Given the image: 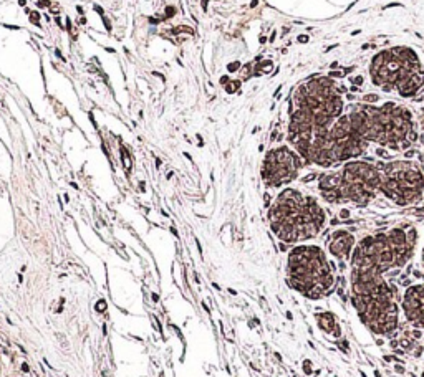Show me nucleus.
Wrapping results in <instances>:
<instances>
[{
    "label": "nucleus",
    "instance_id": "obj_1",
    "mask_svg": "<svg viewBox=\"0 0 424 377\" xmlns=\"http://www.w3.org/2000/svg\"><path fill=\"white\" fill-rule=\"evenodd\" d=\"M342 111V96L328 78H313L299 88L290 116L289 141L300 158L303 159L310 146L328 134Z\"/></svg>",
    "mask_w": 424,
    "mask_h": 377
},
{
    "label": "nucleus",
    "instance_id": "obj_2",
    "mask_svg": "<svg viewBox=\"0 0 424 377\" xmlns=\"http://www.w3.org/2000/svg\"><path fill=\"white\" fill-rule=\"evenodd\" d=\"M352 305L364 326L376 336L391 337L401 320V295L386 275L369 270L350 273Z\"/></svg>",
    "mask_w": 424,
    "mask_h": 377
},
{
    "label": "nucleus",
    "instance_id": "obj_3",
    "mask_svg": "<svg viewBox=\"0 0 424 377\" xmlns=\"http://www.w3.org/2000/svg\"><path fill=\"white\" fill-rule=\"evenodd\" d=\"M269 222L280 242L295 245L318 237L327 224V214L312 195L285 189L269 210Z\"/></svg>",
    "mask_w": 424,
    "mask_h": 377
},
{
    "label": "nucleus",
    "instance_id": "obj_4",
    "mask_svg": "<svg viewBox=\"0 0 424 377\" xmlns=\"http://www.w3.org/2000/svg\"><path fill=\"white\" fill-rule=\"evenodd\" d=\"M418 230L413 225H401L388 232L367 235L355 245L350 258L352 270H369L388 275L406 267L414 257Z\"/></svg>",
    "mask_w": 424,
    "mask_h": 377
},
{
    "label": "nucleus",
    "instance_id": "obj_5",
    "mask_svg": "<svg viewBox=\"0 0 424 377\" xmlns=\"http://www.w3.org/2000/svg\"><path fill=\"white\" fill-rule=\"evenodd\" d=\"M352 128L367 143L391 151L406 149L418 141L413 115L406 108L386 103L383 106H357L348 116Z\"/></svg>",
    "mask_w": 424,
    "mask_h": 377
},
{
    "label": "nucleus",
    "instance_id": "obj_6",
    "mask_svg": "<svg viewBox=\"0 0 424 377\" xmlns=\"http://www.w3.org/2000/svg\"><path fill=\"white\" fill-rule=\"evenodd\" d=\"M337 267L318 245H297L287 258V283L307 300L317 301L337 291Z\"/></svg>",
    "mask_w": 424,
    "mask_h": 377
},
{
    "label": "nucleus",
    "instance_id": "obj_7",
    "mask_svg": "<svg viewBox=\"0 0 424 377\" xmlns=\"http://www.w3.org/2000/svg\"><path fill=\"white\" fill-rule=\"evenodd\" d=\"M381 187L376 166L364 161H348L338 170L318 175V190L328 204H355L367 207Z\"/></svg>",
    "mask_w": 424,
    "mask_h": 377
},
{
    "label": "nucleus",
    "instance_id": "obj_8",
    "mask_svg": "<svg viewBox=\"0 0 424 377\" xmlns=\"http://www.w3.org/2000/svg\"><path fill=\"white\" fill-rule=\"evenodd\" d=\"M373 81L384 91L396 90L403 98H411L424 85V70L416 53L409 48H391L378 53L369 66Z\"/></svg>",
    "mask_w": 424,
    "mask_h": 377
},
{
    "label": "nucleus",
    "instance_id": "obj_9",
    "mask_svg": "<svg viewBox=\"0 0 424 377\" xmlns=\"http://www.w3.org/2000/svg\"><path fill=\"white\" fill-rule=\"evenodd\" d=\"M381 192L399 207L419 202L424 197V170L413 161H393L378 166Z\"/></svg>",
    "mask_w": 424,
    "mask_h": 377
},
{
    "label": "nucleus",
    "instance_id": "obj_10",
    "mask_svg": "<svg viewBox=\"0 0 424 377\" xmlns=\"http://www.w3.org/2000/svg\"><path fill=\"white\" fill-rule=\"evenodd\" d=\"M305 161L295 149L280 146L265 156L262 164V179L267 187H282L299 178Z\"/></svg>",
    "mask_w": 424,
    "mask_h": 377
},
{
    "label": "nucleus",
    "instance_id": "obj_11",
    "mask_svg": "<svg viewBox=\"0 0 424 377\" xmlns=\"http://www.w3.org/2000/svg\"><path fill=\"white\" fill-rule=\"evenodd\" d=\"M401 313L411 327L424 331V283L409 285L401 298Z\"/></svg>",
    "mask_w": 424,
    "mask_h": 377
},
{
    "label": "nucleus",
    "instance_id": "obj_12",
    "mask_svg": "<svg viewBox=\"0 0 424 377\" xmlns=\"http://www.w3.org/2000/svg\"><path fill=\"white\" fill-rule=\"evenodd\" d=\"M328 253L338 262H347L352 258L355 250V237L348 230H335L327 243Z\"/></svg>",
    "mask_w": 424,
    "mask_h": 377
},
{
    "label": "nucleus",
    "instance_id": "obj_13",
    "mask_svg": "<svg viewBox=\"0 0 424 377\" xmlns=\"http://www.w3.org/2000/svg\"><path fill=\"white\" fill-rule=\"evenodd\" d=\"M315 321L320 330H322L325 335L335 337V340H340L342 336V326L338 325L337 316L333 315L332 311H318L315 313Z\"/></svg>",
    "mask_w": 424,
    "mask_h": 377
},
{
    "label": "nucleus",
    "instance_id": "obj_14",
    "mask_svg": "<svg viewBox=\"0 0 424 377\" xmlns=\"http://www.w3.org/2000/svg\"><path fill=\"white\" fill-rule=\"evenodd\" d=\"M337 346L343 352H350V342L347 340H343V337H340V340H337Z\"/></svg>",
    "mask_w": 424,
    "mask_h": 377
},
{
    "label": "nucleus",
    "instance_id": "obj_15",
    "mask_svg": "<svg viewBox=\"0 0 424 377\" xmlns=\"http://www.w3.org/2000/svg\"><path fill=\"white\" fill-rule=\"evenodd\" d=\"M303 371H305V374H312V362H310L308 359L303 361Z\"/></svg>",
    "mask_w": 424,
    "mask_h": 377
},
{
    "label": "nucleus",
    "instance_id": "obj_16",
    "mask_svg": "<svg viewBox=\"0 0 424 377\" xmlns=\"http://www.w3.org/2000/svg\"><path fill=\"white\" fill-rule=\"evenodd\" d=\"M378 100H379L378 95H367V96H364V101H368V103H376Z\"/></svg>",
    "mask_w": 424,
    "mask_h": 377
},
{
    "label": "nucleus",
    "instance_id": "obj_17",
    "mask_svg": "<svg viewBox=\"0 0 424 377\" xmlns=\"http://www.w3.org/2000/svg\"><path fill=\"white\" fill-rule=\"evenodd\" d=\"M340 217H342L343 220H347L350 217V210H347V209L342 210V212H340Z\"/></svg>",
    "mask_w": 424,
    "mask_h": 377
},
{
    "label": "nucleus",
    "instance_id": "obj_18",
    "mask_svg": "<svg viewBox=\"0 0 424 377\" xmlns=\"http://www.w3.org/2000/svg\"><path fill=\"white\" fill-rule=\"evenodd\" d=\"M352 81H353V83H358V85H362V83H363V78H362V76H355V78H352Z\"/></svg>",
    "mask_w": 424,
    "mask_h": 377
},
{
    "label": "nucleus",
    "instance_id": "obj_19",
    "mask_svg": "<svg viewBox=\"0 0 424 377\" xmlns=\"http://www.w3.org/2000/svg\"><path fill=\"white\" fill-rule=\"evenodd\" d=\"M421 131H423V136H421V141H423V144H424V116H423V120H421Z\"/></svg>",
    "mask_w": 424,
    "mask_h": 377
},
{
    "label": "nucleus",
    "instance_id": "obj_20",
    "mask_svg": "<svg viewBox=\"0 0 424 377\" xmlns=\"http://www.w3.org/2000/svg\"><path fill=\"white\" fill-rule=\"evenodd\" d=\"M414 154H416V151H408V153L404 154V156H406V158H413Z\"/></svg>",
    "mask_w": 424,
    "mask_h": 377
},
{
    "label": "nucleus",
    "instance_id": "obj_21",
    "mask_svg": "<svg viewBox=\"0 0 424 377\" xmlns=\"http://www.w3.org/2000/svg\"><path fill=\"white\" fill-rule=\"evenodd\" d=\"M396 372H399V374H403V372H404V367H403V366H396Z\"/></svg>",
    "mask_w": 424,
    "mask_h": 377
},
{
    "label": "nucleus",
    "instance_id": "obj_22",
    "mask_svg": "<svg viewBox=\"0 0 424 377\" xmlns=\"http://www.w3.org/2000/svg\"><path fill=\"white\" fill-rule=\"evenodd\" d=\"M421 262H423V267H424V245H423V252H421Z\"/></svg>",
    "mask_w": 424,
    "mask_h": 377
},
{
    "label": "nucleus",
    "instance_id": "obj_23",
    "mask_svg": "<svg viewBox=\"0 0 424 377\" xmlns=\"http://www.w3.org/2000/svg\"><path fill=\"white\" fill-rule=\"evenodd\" d=\"M383 342H384L383 340H376V344H378V346H383Z\"/></svg>",
    "mask_w": 424,
    "mask_h": 377
},
{
    "label": "nucleus",
    "instance_id": "obj_24",
    "mask_svg": "<svg viewBox=\"0 0 424 377\" xmlns=\"http://www.w3.org/2000/svg\"><path fill=\"white\" fill-rule=\"evenodd\" d=\"M421 377H424V371H423V376Z\"/></svg>",
    "mask_w": 424,
    "mask_h": 377
}]
</instances>
